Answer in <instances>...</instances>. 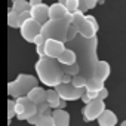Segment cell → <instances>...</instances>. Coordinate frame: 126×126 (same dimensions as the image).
<instances>
[{"mask_svg":"<svg viewBox=\"0 0 126 126\" xmlns=\"http://www.w3.org/2000/svg\"><path fill=\"white\" fill-rule=\"evenodd\" d=\"M96 2H98L99 5H104V3H105V0H96Z\"/></svg>","mask_w":126,"mask_h":126,"instance_id":"40","label":"cell"},{"mask_svg":"<svg viewBox=\"0 0 126 126\" xmlns=\"http://www.w3.org/2000/svg\"><path fill=\"white\" fill-rule=\"evenodd\" d=\"M70 12L67 11V8L64 5H59L58 2L49 6V19H61L65 18Z\"/></svg>","mask_w":126,"mask_h":126,"instance_id":"17","label":"cell"},{"mask_svg":"<svg viewBox=\"0 0 126 126\" xmlns=\"http://www.w3.org/2000/svg\"><path fill=\"white\" fill-rule=\"evenodd\" d=\"M46 102L52 110L56 108H65L67 107V101L61 99V96L58 95V92L55 89H47L46 91Z\"/></svg>","mask_w":126,"mask_h":126,"instance_id":"14","label":"cell"},{"mask_svg":"<svg viewBox=\"0 0 126 126\" xmlns=\"http://www.w3.org/2000/svg\"><path fill=\"white\" fill-rule=\"evenodd\" d=\"M28 3H30V8H33V6H37V5H40L43 2L42 0H28Z\"/></svg>","mask_w":126,"mask_h":126,"instance_id":"38","label":"cell"},{"mask_svg":"<svg viewBox=\"0 0 126 126\" xmlns=\"http://www.w3.org/2000/svg\"><path fill=\"white\" fill-rule=\"evenodd\" d=\"M8 25L11 28H19L21 27V22L18 19V14H15L12 9L8 12Z\"/></svg>","mask_w":126,"mask_h":126,"instance_id":"21","label":"cell"},{"mask_svg":"<svg viewBox=\"0 0 126 126\" xmlns=\"http://www.w3.org/2000/svg\"><path fill=\"white\" fill-rule=\"evenodd\" d=\"M86 80H88V79L79 73V74H76V76H73V77H71V85H73L74 88L83 89V88L86 86Z\"/></svg>","mask_w":126,"mask_h":126,"instance_id":"23","label":"cell"},{"mask_svg":"<svg viewBox=\"0 0 126 126\" xmlns=\"http://www.w3.org/2000/svg\"><path fill=\"white\" fill-rule=\"evenodd\" d=\"M56 59H58V62H59L61 65H71V64H74V62L77 61L74 50L70 49V47H67V46H65V49L62 50V53Z\"/></svg>","mask_w":126,"mask_h":126,"instance_id":"18","label":"cell"},{"mask_svg":"<svg viewBox=\"0 0 126 126\" xmlns=\"http://www.w3.org/2000/svg\"><path fill=\"white\" fill-rule=\"evenodd\" d=\"M30 18V11H25V12H21V14H18V19H19V22L22 24L25 19H28Z\"/></svg>","mask_w":126,"mask_h":126,"instance_id":"32","label":"cell"},{"mask_svg":"<svg viewBox=\"0 0 126 126\" xmlns=\"http://www.w3.org/2000/svg\"><path fill=\"white\" fill-rule=\"evenodd\" d=\"M64 49H65L64 42H59L55 39H46L45 42V55L49 58H58Z\"/></svg>","mask_w":126,"mask_h":126,"instance_id":"10","label":"cell"},{"mask_svg":"<svg viewBox=\"0 0 126 126\" xmlns=\"http://www.w3.org/2000/svg\"><path fill=\"white\" fill-rule=\"evenodd\" d=\"M104 110H105L104 101L99 99V98H94V99H91L88 104H85V107L82 108L83 120H85L86 123L94 122V120H96V119L101 116V113H102Z\"/></svg>","mask_w":126,"mask_h":126,"instance_id":"6","label":"cell"},{"mask_svg":"<svg viewBox=\"0 0 126 126\" xmlns=\"http://www.w3.org/2000/svg\"><path fill=\"white\" fill-rule=\"evenodd\" d=\"M15 14H21L25 11H30V3L28 0H12V8H11Z\"/></svg>","mask_w":126,"mask_h":126,"instance_id":"20","label":"cell"},{"mask_svg":"<svg viewBox=\"0 0 126 126\" xmlns=\"http://www.w3.org/2000/svg\"><path fill=\"white\" fill-rule=\"evenodd\" d=\"M65 46L74 50L80 74L85 76L86 79H91L94 76L95 64L98 62V37L95 36L92 39H85L83 36L77 34L71 42H67Z\"/></svg>","mask_w":126,"mask_h":126,"instance_id":"1","label":"cell"},{"mask_svg":"<svg viewBox=\"0 0 126 126\" xmlns=\"http://www.w3.org/2000/svg\"><path fill=\"white\" fill-rule=\"evenodd\" d=\"M104 83H105V82H102V80H99V79H95V77L88 79V80H86V86H85V92H86V95H88L91 99L98 98L99 91H101L102 88H105Z\"/></svg>","mask_w":126,"mask_h":126,"instance_id":"12","label":"cell"},{"mask_svg":"<svg viewBox=\"0 0 126 126\" xmlns=\"http://www.w3.org/2000/svg\"><path fill=\"white\" fill-rule=\"evenodd\" d=\"M71 24V14H68L65 18L61 19H47L45 24H42L40 34L45 39H55L59 42H67V30Z\"/></svg>","mask_w":126,"mask_h":126,"instance_id":"3","label":"cell"},{"mask_svg":"<svg viewBox=\"0 0 126 126\" xmlns=\"http://www.w3.org/2000/svg\"><path fill=\"white\" fill-rule=\"evenodd\" d=\"M98 30H99L98 21H96V18L92 16V15H86L83 24L77 28L79 34L83 36L85 39H92V37H95L96 33H98Z\"/></svg>","mask_w":126,"mask_h":126,"instance_id":"9","label":"cell"},{"mask_svg":"<svg viewBox=\"0 0 126 126\" xmlns=\"http://www.w3.org/2000/svg\"><path fill=\"white\" fill-rule=\"evenodd\" d=\"M40 30H42V24H39L37 21H34L31 16L28 19H25L21 27H19V33H21V37L28 42V43H33L34 37L37 34H40Z\"/></svg>","mask_w":126,"mask_h":126,"instance_id":"7","label":"cell"},{"mask_svg":"<svg viewBox=\"0 0 126 126\" xmlns=\"http://www.w3.org/2000/svg\"><path fill=\"white\" fill-rule=\"evenodd\" d=\"M30 16L39 24H45L49 19V6L45 3H40L37 6L30 8Z\"/></svg>","mask_w":126,"mask_h":126,"instance_id":"11","label":"cell"},{"mask_svg":"<svg viewBox=\"0 0 126 126\" xmlns=\"http://www.w3.org/2000/svg\"><path fill=\"white\" fill-rule=\"evenodd\" d=\"M107 96H108V89H107V88H102V89L99 91V94H98V98L102 99V101H105Z\"/></svg>","mask_w":126,"mask_h":126,"instance_id":"35","label":"cell"},{"mask_svg":"<svg viewBox=\"0 0 126 126\" xmlns=\"http://www.w3.org/2000/svg\"><path fill=\"white\" fill-rule=\"evenodd\" d=\"M61 83H71V76L64 73V76H62V82H61Z\"/></svg>","mask_w":126,"mask_h":126,"instance_id":"36","label":"cell"},{"mask_svg":"<svg viewBox=\"0 0 126 126\" xmlns=\"http://www.w3.org/2000/svg\"><path fill=\"white\" fill-rule=\"evenodd\" d=\"M62 71H64L65 74H70L73 77V76H76V74L80 73V68H79L77 62H74V64H71V65H62Z\"/></svg>","mask_w":126,"mask_h":126,"instance_id":"24","label":"cell"},{"mask_svg":"<svg viewBox=\"0 0 126 126\" xmlns=\"http://www.w3.org/2000/svg\"><path fill=\"white\" fill-rule=\"evenodd\" d=\"M79 3H80V0H67V3H65V8L70 14L79 11Z\"/></svg>","mask_w":126,"mask_h":126,"instance_id":"28","label":"cell"},{"mask_svg":"<svg viewBox=\"0 0 126 126\" xmlns=\"http://www.w3.org/2000/svg\"><path fill=\"white\" fill-rule=\"evenodd\" d=\"M110 73H111V67H110L108 62L102 61V59H98V62L95 64V68H94V76L92 77L105 82L110 77Z\"/></svg>","mask_w":126,"mask_h":126,"instance_id":"13","label":"cell"},{"mask_svg":"<svg viewBox=\"0 0 126 126\" xmlns=\"http://www.w3.org/2000/svg\"><path fill=\"white\" fill-rule=\"evenodd\" d=\"M53 89L58 92L61 99H64V101H77V99H80L82 94L85 92V88L79 89V88H74L71 83H59Z\"/></svg>","mask_w":126,"mask_h":126,"instance_id":"8","label":"cell"},{"mask_svg":"<svg viewBox=\"0 0 126 126\" xmlns=\"http://www.w3.org/2000/svg\"><path fill=\"white\" fill-rule=\"evenodd\" d=\"M34 68L37 73V79L49 88H55L62 82L64 71H62V65L58 62L56 58H39L34 64Z\"/></svg>","mask_w":126,"mask_h":126,"instance_id":"2","label":"cell"},{"mask_svg":"<svg viewBox=\"0 0 126 126\" xmlns=\"http://www.w3.org/2000/svg\"><path fill=\"white\" fill-rule=\"evenodd\" d=\"M58 3H59V5H64V6H65V3H67V0H58Z\"/></svg>","mask_w":126,"mask_h":126,"instance_id":"39","label":"cell"},{"mask_svg":"<svg viewBox=\"0 0 126 126\" xmlns=\"http://www.w3.org/2000/svg\"><path fill=\"white\" fill-rule=\"evenodd\" d=\"M37 113L42 114V116H52V108L47 105V102H40L37 104Z\"/></svg>","mask_w":126,"mask_h":126,"instance_id":"25","label":"cell"},{"mask_svg":"<svg viewBox=\"0 0 126 126\" xmlns=\"http://www.w3.org/2000/svg\"><path fill=\"white\" fill-rule=\"evenodd\" d=\"M85 14L82 12V11H76V12H73L71 14V24L74 25V27H80L82 24H83V21H85Z\"/></svg>","mask_w":126,"mask_h":126,"instance_id":"22","label":"cell"},{"mask_svg":"<svg viewBox=\"0 0 126 126\" xmlns=\"http://www.w3.org/2000/svg\"><path fill=\"white\" fill-rule=\"evenodd\" d=\"M80 2H83L85 5H86V8H88V11H91V9H94L96 5H98V2L96 0H80Z\"/></svg>","mask_w":126,"mask_h":126,"instance_id":"30","label":"cell"},{"mask_svg":"<svg viewBox=\"0 0 126 126\" xmlns=\"http://www.w3.org/2000/svg\"><path fill=\"white\" fill-rule=\"evenodd\" d=\"M45 42H46V39L42 36V34H37L36 37H34V40H33V43L37 46V45H45Z\"/></svg>","mask_w":126,"mask_h":126,"instance_id":"33","label":"cell"},{"mask_svg":"<svg viewBox=\"0 0 126 126\" xmlns=\"http://www.w3.org/2000/svg\"><path fill=\"white\" fill-rule=\"evenodd\" d=\"M36 86H39V79H36V76L21 73L16 76L15 80L8 83V94L11 98L16 99L21 96H27V94Z\"/></svg>","mask_w":126,"mask_h":126,"instance_id":"4","label":"cell"},{"mask_svg":"<svg viewBox=\"0 0 126 126\" xmlns=\"http://www.w3.org/2000/svg\"><path fill=\"white\" fill-rule=\"evenodd\" d=\"M80 99H82V102H83V104H88V102L91 101V98H89V96L86 95V92H83V94H82V96H80Z\"/></svg>","mask_w":126,"mask_h":126,"instance_id":"37","label":"cell"},{"mask_svg":"<svg viewBox=\"0 0 126 126\" xmlns=\"http://www.w3.org/2000/svg\"><path fill=\"white\" fill-rule=\"evenodd\" d=\"M120 126H126V120H123V122L120 123Z\"/></svg>","mask_w":126,"mask_h":126,"instance_id":"41","label":"cell"},{"mask_svg":"<svg viewBox=\"0 0 126 126\" xmlns=\"http://www.w3.org/2000/svg\"><path fill=\"white\" fill-rule=\"evenodd\" d=\"M77 34H79L77 27H74L73 24H70V27H68V30H67V42H71ZM67 42H65V43H67Z\"/></svg>","mask_w":126,"mask_h":126,"instance_id":"29","label":"cell"},{"mask_svg":"<svg viewBox=\"0 0 126 126\" xmlns=\"http://www.w3.org/2000/svg\"><path fill=\"white\" fill-rule=\"evenodd\" d=\"M36 126H55V123L52 120V116H42Z\"/></svg>","mask_w":126,"mask_h":126,"instance_id":"27","label":"cell"},{"mask_svg":"<svg viewBox=\"0 0 126 126\" xmlns=\"http://www.w3.org/2000/svg\"><path fill=\"white\" fill-rule=\"evenodd\" d=\"M36 52H37L39 58L46 56V55H45V45H37V46H36Z\"/></svg>","mask_w":126,"mask_h":126,"instance_id":"34","label":"cell"},{"mask_svg":"<svg viewBox=\"0 0 126 126\" xmlns=\"http://www.w3.org/2000/svg\"><path fill=\"white\" fill-rule=\"evenodd\" d=\"M40 117H42V114H39V113H36V114H34V116H31V117H30V119H28L27 122H28L30 125H33V126H36V123H37V122L40 120Z\"/></svg>","mask_w":126,"mask_h":126,"instance_id":"31","label":"cell"},{"mask_svg":"<svg viewBox=\"0 0 126 126\" xmlns=\"http://www.w3.org/2000/svg\"><path fill=\"white\" fill-rule=\"evenodd\" d=\"M52 120L55 126H70V113L65 111V108L52 110Z\"/></svg>","mask_w":126,"mask_h":126,"instance_id":"15","label":"cell"},{"mask_svg":"<svg viewBox=\"0 0 126 126\" xmlns=\"http://www.w3.org/2000/svg\"><path fill=\"white\" fill-rule=\"evenodd\" d=\"M96 120H98L99 126H116L117 125V116H116V113L111 111V110H108V108H105Z\"/></svg>","mask_w":126,"mask_h":126,"instance_id":"16","label":"cell"},{"mask_svg":"<svg viewBox=\"0 0 126 126\" xmlns=\"http://www.w3.org/2000/svg\"><path fill=\"white\" fill-rule=\"evenodd\" d=\"M15 113L18 120H28L31 116L37 113V105L27 96H21L15 99Z\"/></svg>","mask_w":126,"mask_h":126,"instance_id":"5","label":"cell"},{"mask_svg":"<svg viewBox=\"0 0 126 126\" xmlns=\"http://www.w3.org/2000/svg\"><path fill=\"white\" fill-rule=\"evenodd\" d=\"M27 98H28L30 101H33L36 105L40 104V102H45V101H46V89H43V88H40V86H36V88H33V89L27 94Z\"/></svg>","mask_w":126,"mask_h":126,"instance_id":"19","label":"cell"},{"mask_svg":"<svg viewBox=\"0 0 126 126\" xmlns=\"http://www.w3.org/2000/svg\"><path fill=\"white\" fill-rule=\"evenodd\" d=\"M14 117H16V113H15V99L11 98L8 101V122L11 123Z\"/></svg>","mask_w":126,"mask_h":126,"instance_id":"26","label":"cell"}]
</instances>
